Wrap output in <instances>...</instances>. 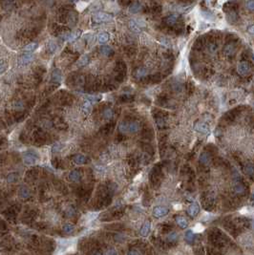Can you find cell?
Listing matches in <instances>:
<instances>
[{
	"instance_id": "30bf717a",
	"label": "cell",
	"mask_w": 254,
	"mask_h": 255,
	"mask_svg": "<svg viewBox=\"0 0 254 255\" xmlns=\"http://www.w3.org/2000/svg\"><path fill=\"white\" fill-rule=\"evenodd\" d=\"M61 80H62V75H61V72L59 70H57V69L54 70L53 74H52V80L54 82H56V83H59V82L61 81Z\"/></svg>"
},
{
	"instance_id": "4dcf8cb0",
	"label": "cell",
	"mask_w": 254,
	"mask_h": 255,
	"mask_svg": "<svg viewBox=\"0 0 254 255\" xmlns=\"http://www.w3.org/2000/svg\"><path fill=\"white\" fill-rule=\"evenodd\" d=\"M127 126H128V122H122L119 123V132L123 133V134L128 133V128H127Z\"/></svg>"
},
{
	"instance_id": "f35d334b",
	"label": "cell",
	"mask_w": 254,
	"mask_h": 255,
	"mask_svg": "<svg viewBox=\"0 0 254 255\" xmlns=\"http://www.w3.org/2000/svg\"><path fill=\"white\" fill-rule=\"evenodd\" d=\"M246 8H248L249 11H253V9H254V1L253 0H248V1L246 2Z\"/></svg>"
},
{
	"instance_id": "9c48e42d",
	"label": "cell",
	"mask_w": 254,
	"mask_h": 255,
	"mask_svg": "<svg viewBox=\"0 0 254 255\" xmlns=\"http://www.w3.org/2000/svg\"><path fill=\"white\" fill-rule=\"evenodd\" d=\"M127 128H128V133H137L140 130V124L137 122H128Z\"/></svg>"
},
{
	"instance_id": "d4e9b609",
	"label": "cell",
	"mask_w": 254,
	"mask_h": 255,
	"mask_svg": "<svg viewBox=\"0 0 254 255\" xmlns=\"http://www.w3.org/2000/svg\"><path fill=\"white\" fill-rule=\"evenodd\" d=\"M77 21V16L75 13H71L69 15H68V23L70 24L71 26H75V23Z\"/></svg>"
},
{
	"instance_id": "5b68a950",
	"label": "cell",
	"mask_w": 254,
	"mask_h": 255,
	"mask_svg": "<svg viewBox=\"0 0 254 255\" xmlns=\"http://www.w3.org/2000/svg\"><path fill=\"white\" fill-rule=\"evenodd\" d=\"M199 212H200V206H199L197 203H193V204H191L188 206L187 213L190 217H193L194 218V217H196L198 215Z\"/></svg>"
},
{
	"instance_id": "bcb514c9",
	"label": "cell",
	"mask_w": 254,
	"mask_h": 255,
	"mask_svg": "<svg viewBox=\"0 0 254 255\" xmlns=\"http://www.w3.org/2000/svg\"><path fill=\"white\" fill-rule=\"evenodd\" d=\"M208 49H210L211 52H215L216 50H217V47H216L214 44H210V45H208Z\"/></svg>"
},
{
	"instance_id": "816d5d0a",
	"label": "cell",
	"mask_w": 254,
	"mask_h": 255,
	"mask_svg": "<svg viewBox=\"0 0 254 255\" xmlns=\"http://www.w3.org/2000/svg\"><path fill=\"white\" fill-rule=\"evenodd\" d=\"M71 1H75V0H71Z\"/></svg>"
},
{
	"instance_id": "ffe728a7",
	"label": "cell",
	"mask_w": 254,
	"mask_h": 255,
	"mask_svg": "<svg viewBox=\"0 0 254 255\" xmlns=\"http://www.w3.org/2000/svg\"><path fill=\"white\" fill-rule=\"evenodd\" d=\"M235 52H236V48L233 44H228V45H226L225 47V54H227V56H231V54H235Z\"/></svg>"
},
{
	"instance_id": "7a4b0ae2",
	"label": "cell",
	"mask_w": 254,
	"mask_h": 255,
	"mask_svg": "<svg viewBox=\"0 0 254 255\" xmlns=\"http://www.w3.org/2000/svg\"><path fill=\"white\" fill-rule=\"evenodd\" d=\"M37 156L33 152H27L24 154L23 156V161L24 163L26 164H29V165H33V164H36L37 163Z\"/></svg>"
},
{
	"instance_id": "1f68e13d",
	"label": "cell",
	"mask_w": 254,
	"mask_h": 255,
	"mask_svg": "<svg viewBox=\"0 0 254 255\" xmlns=\"http://www.w3.org/2000/svg\"><path fill=\"white\" fill-rule=\"evenodd\" d=\"M184 238L186 240V242L188 243H192L194 240V233L191 231V230H187L185 232V235H184Z\"/></svg>"
},
{
	"instance_id": "2e32d148",
	"label": "cell",
	"mask_w": 254,
	"mask_h": 255,
	"mask_svg": "<svg viewBox=\"0 0 254 255\" xmlns=\"http://www.w3.org/2000/svg\"><path fill=\"white\" fill-rule=\"evenodd\" d=\"M140 9H142V6H140V3H138V2L133 3V4H131L129 6V12L131 13H139L140 11Z\"/></svg>"
},
{
	"instance_id": "d6986e66",
	"label": "cell",
	"mask_w": 254,
	"mask_h": 255,
	"mask_svg": "<svg viewBox=\"0 0 254 255\" xmlns=\"http://www.w3.org/2000/svg\"><path fill=\"white\" fill-rule=\"evenodd\" d=\"M69 179H70L72 182H78V181H80V172L77 171V170H74V171L70 172Z\"/></svg>"
},
{
	"instance_id": "44dd1931",
	"label": "cell",
	"mask_w": 254,
	"mask_h": 255,
	"mask_svg": "<svg viewBox=\"0 0 254 255\" xmlns=\"http://www.w3.org/2000/svg\"><path fill=\"white\" fill-rule=\"evenodd\" d=\"M47 49H48V51H49L51 54L56 53V51L57 50V44L54 42V40H51V41H49V43H48Z\"/></svg>"
},
{
	"instance_id": "ba28073f",
	"label": "cell",
	"mask_w": 254,
	"mask_h": 255,
	"mask_svg": "<svg viewBox=\"0 0 254 255\" xmlns=\"http://www.w3.org/2000/svg\"><path fill=\"white\" fill-rule=\"evenodd\" d=\"M150 229H151L150 222H145L144 224H143V226H142V228H140V235H142V237H146V236H148V234L150 233Z\"/></svg>"
},
{
	"instance_id": "f546056e",
	"label": "cell",
	"mask_w": 254,
	"mask_h": 255,
	"mask_svg": "<svg viewBox=\"0 0 254 255\" xmlns=\"http://www.w3.org/2000/svg\"><path fill=\"white\" fill-rule=\"evenodd\" d=\"M102 99L101 95H92V96H87V101L90 102H98Z\"/></svg>"
},
{
	"instance_id": "ee69618b",
	"label": "cell",
	"mask_w": 254,
	"mask_h": 255,
	"mask_svg": "<svg viewBox=\"0 0 254 255\" xmlns=\"http://www.w3.org/2000/svg\"><path fill=\"white\" fill-rule=\"evenodd\" d=\"M75 209H74V207H69L68 208L67 210H66V214L68 215V216H72V215H74L75 214Z\"/></svg>"
},
{
	"instance_id": "d6a6232c",
	"label": "cell",
	"mask_w": 254,
	"mask_h": 255,
	"mask_svg": "<svg viewBox=\"0 0 254 255\" xmlns=\"http://www.w3.org/2000/svg\"><path fill=\"white\" fill-rule=\"evenodd\" d=\"M166 239H167V241L168 242H170V243H175L177 241V239H178V235H177V233H175V232H171V233H169L167 235V237H166Z\"/></svg>"
},
{
	"instance_id": "7dc6e473",
	"label": "cell",
	"mask_w": 254,
	"mask_h": 255,
	"mask_svg": "<svg viewBox=\"0 0 254 255\" xmlns=\"http://www.w3.org/2000/svg\"><path fill=\"white\" fill-rule=\"evenodd\" d=\"M127 255H140V254L137 250H130L129 252L127 253Z\"/></svg>"
},
{
	"instance_id": "f6af8a7d",
	"label": "cell",
	"mask_w": 254,
	"mask_h": 255,
	"mask_svg": "<svg viewBox=\"0 0 254 255\" xmlns=\"http://www.w3.org/2000/svg\"><path fill=\"white\" fill-rule=\"evenodd\" d=\"M105 255H118V253H117V251L115 249H108L106 251Z\"/></svg>"
},
{
	"instance_id": "e0dca14e",
	"label": "cell",
	"mask_w": 254,
	"mask_h": 255,
	"mask_svg": "<svg viewBox=\"0 0 254 255\" xmlns=\"http://www.w3.org/2000/svg\"><path fill=\"white\" fill-rule=\"evenodd\" d=\"M18 194H19L20 198L26 199V198H28L30 196V191H29V189L27 187H20V189L18 190Z\"/></svg>"
},
{
	"instance_id": "c3c4849f",
	"label": "cell",
	"mask_w": 254,
	"mask_h": 255,
	"mask_svg": "<svg viewBox=\"0 0 254 255\" xmlns=\"http://www.w3.org/2000/svg\"><path fill=\"white\" fill-rule=\"evenodd\" d=\"M160 42H162L163 44H164V45H167V47H169V42H168V41L165 39V38H163V39H162V41H160Z\"/></svg>"
},
{
	"instance_id": "681fc988",
	"label": "cell",
	"mask_w": 254,
	"mask_h": 255,
	"mask_svg": "<svg viewBox=\"0 0 254 255\" xmlns=\"http://www.w3.org/2000/svg\"><path fill=\"white\" fill-rule=\"evenodd\" d=\"M248 30H249V33L250 34H253V26H250Z\"/></svg>"
},
{
	"instance_id": "e575fe53",
	"label": "cell",
	"mask_w": 254,
	"mask_h": 255,
	"mask_svg": "<svg viewBox=\"0 0 254 255\" xmlns=\"http://www.w3.org/2000/svg\"><path fill=\"white\" fill-rule=\"evenodd\" d=\"M103 117L107 119H111L113 117V110L111 108H106L103 111Z\"/></svg>"
},
{
	"instance_id": "8d00e7d4",
	"label": "cell",
	"mask_w": 254,
	"mask_h": 255,
	"mask_svg": "<svg viewBox=\"0 0 254 255\" xmlns=\"http://www.w3.org/2000/svg\"><path fill=\"white\" fill-rule=\"evenodd\" d=\"M13 107H15V110H17V111H20V110H23L24 104H23V102L21 101H17L15 102V104H13Z\"/></svg>"
},
{
	"instance_id": "cb8c5ba5",
	"label": "cell",
	"mask_w": 254,
	"mask_h": 255,
	"mask_svg": "<svg viewBox=\"0 0 254 255\" xmlns=\"http://www.w3.org/2000/svg\"><path fill=\"white\" fill-rule=\"evenodd\" d=\"M37 47H38L37 43L33 42V43L28 44V45H26L25 48H24V51L28 52V53H33V52H35L37 49Z\"/></svg>"
},
{
	"instance_id": "60d3db41",
	"label": "cell",
	"mask_w": 254,
	"mask_h": 255,
	"mask_svg": "<svg viewBox=\"0 0 254 255\" xmlns=\"http://www.w3.org/2000/svg\"><path fill=\"white\" fill-rule=\"evenodd\" d=\"M246 172L248 175H252L253 174V166L251 164H248L246 167Z\"/></svg>"
},
{
	"instance_id": "f907efd6",
	"label": "cell",
	"mask_w": 254,
	"mask_h": 255,
	"mask_svg": "<svg viewBox=\"0 0 254 255\" xmlns=\"http://www.w3.org/2000/svg\"><path fill=\"white\" fill-rule=\"evenodd\" d=\"M92 255H102L100 252H95V253H93Z\"/></svg>"
},
{
	"instance_id": "ac0fdd59",
	"label": "cell",
	"mask_w": 254,
	"mask_h": 255,
	"mask_svg": "<svg viewBox=\"0 0 254 255\" xmlns=\"http://www.w3.org/2000/svg\"><path fill=\"white\" fill-rule=\"evenodd\" d=\"M147 75V70L145 68H138L135 72V77L137 78H144L145 75Z\"/></svg>"
},
{
	"instance_id": "4fadbf2b",
	"label": "cell",
	"mask_w": 254,
	"mask_h": 255,
	"mask_svg": "<svg viewBox=\"0 0 254 255\" xmlns=\"http://www.w3.org/2000/svg\"><path fill=\"white\" fill-rule=\"evenodd\" d=\"M99 52H100L103 56H106V57H108V56H110V54H112L113 53H114V51H113L111 47L106 46V45L100 46V48H99Z\"/></svg>"
},
{
	"instance_id": "836d02e7",
	"label": "cell",
	"mask_w": 254,
	"mask_h": 255,
	"mask_svg": "<svg viewBox=\"0 0 254 255\" xmlns=\"http://www.w3.org/2000/svg\"><path fill=\"white\" fill-rule=\"evenodd\" d=\"M234 191L236 193H238V194H242V193L245 192V187H244L243 184H241L240 182H238V184H235L234 187Z\"/></svg>"
},
{
	"instance_id": "8992f818",
	"label": "cell",
	"mask_w": 254,
	"mask_h": 255,
	"mask_svg": "<svg viewBox=\"0 0 254 255\" xmlns=\"http://www.w3.org/2000/svg\"><path fill=\"white\" fill-rule=\"evenodd\" d=\"M194 129L202 134H207L209 132V127L204 122H197L194 126Z\"/></svg>"
},
{
	"instance_id": "f1b7e54d",
	"label": "cell",
	"mask_w": 254,
	"mask_h": 255,
	"mask_svg": "<svg viewBox=\"0 0 254 255\" xmlns=\"http://www.w3.org/2000/svg\"><path fill=\"white\" fill-rule=\"evenodd\" d=\"M200 161H201V163L204 164V165L208 164V163H209V156H208V154L205 153V152L202 153L201 156H200Z\"/></svg>"
},
{
	"instance_id": "277c9868",
	"label": "cell",
	"mask_w": 254,
	"mask_h": 255,
	"mask_svg": "<svg viewBox=\"0 0 254 255\" xmlns=\"http://www.w3.org/2000/svg\"><path fill=\"white\" fill-rule=\"evenodd\" d=\"M169 210L168 208L164 207V206H156L153 209V215L156 217V218H160V217H163L168 214Z\"/></svg>"
},
{
	"instance_id": "603a6c76",
	"label": "cell",
	"mask_w": 254,
	"mask_h": 255,
	"mask_svg": "<svg viewBox=\"0 0 254 255\" xmlns=\"http://www.w3.org/2000/svg\"><path fill=\"white\" fill-rule=\"evenodd\" d=\"M80 34H81L80 31H77V32H75V33H71V32H70L69 36H68L67 40H68V41H70V42H73V41L77 40V39L78 38V37H80Z\"/></svg>"
},
{
	"instance_id": "7402d4cb",
	"label": "cell",
	"mask_w": 254,
	"mask_h": 255,
	"mask_svg": "<svg viewBox=\"0 0 254 255\" xmlns=\"http://www.w3.org/2000/svg\"><path fill=\"white\" fill-rule=\"evenodd\" d=\"M176 222H177L178 225H179V226L181 227V228H185V227L187 226V221L184 218V217L178 216L176 218Z\"/></svg>"
},
{
	"instance_id": "6da1fadb",
	"label": "cell",
	"mask_w": 254,
	"mask_h": 255,
	"mask_svg": "<svg viewBox=\"0 0 254 255\" xmlns=\"http://www.w3.org/2000/svg\"><path fill=\"white\" fill-rule=\"evenodd\" d=\"M113 19V16L110 15L109 13H96L93 15V21L95 23H104V22H109Z\"/></svg>"
},
{
	"instance_id": "5bb4252c",
	"label": "cell",
	"mask_w": 254,
	"mask_h": 255,
	"mask_svg": "<svg viewBox=\"0 0 254 255\" xmlns=\"http://www.w3.org/2000/svg\"><path fill=\"white\" fill-rule=\"evenodd\" d=\"M109 38H110V34L108 33H105V32L100 33L98 36V41L100 44H103L105 42H107V41L109 40Z\"/></svg>"
},
{
	"instance_id": "484cf974",
	"label": "cell",
	"mask_w": 254,
	"mask_h": 255,
	"mask_svg": "<svg viewBox=\"0 0 254 255\" xmlns=\"http://www.w3.org/2000/svg\"><path fill=\"white\" fill-rule=\"evenodd\" d=\"M88 62H89V56H83L80 58V60L77 61V65L78 67H83L85 65H87Z\"/></svg>"
},
{
	"instance_id": "52a82bcc",
	"label": "cell",
	"mask_w": 254,
	"mask_h": 255,
	"mask_svg": "<svg viewBox=\"0 0 254 255\" xmlns=\"http://www.w3.org/2000/svg\"><path fill=\"white\" fill-rule=\"evenodd\" d=\"M33 59V54H31V53L25 54H23V56L21 57V58H20L19 63H20V65L25 66V65L29 64Z\"/></svg>"
},
{
	"instance_id": "7c38bea8",
	"label": "cell",
	"mask_w": 254,
	"mask_h": 255,
	"mask_svg": "<svg viewBox=\"0 0 254 255\" xmlns=\"http://www.w3.org/2000/svg\"><path fill=\"white\" fill-rule=\"evenodd\" d=\"M177 20H178L177 15H168L165 19H164V21H165V23L167 24V25L174 26L175 24L177 23Z\"/></svg>"
},
{
	"instance_id": "83f0119b",
	"label": "cell",
	"mask_w": 254,
	"mask_h": 255,
	"mask_svg": "<svg viewBox=\"0 0 254 255\" xmlns=\"http://www.w3.org/2000/svg\"><path fill=\"white\" fill-rule=\"evenodd\" d=\"M74 161L77 164H83L86 161V159H85L83 155H75L74 158Z\"/></svg>"
},
{
	"instance_id": "d590c367",
	"label": "cell",
	"mask_w": 254,
	"mask_h": 255,
	"mask_svg": "<svg viewBox=\"0 0 254 255\" xmlns=\"http://www.w3.org/2000/svg\"><path fill=\"white\" fill-rule=\"evenodd\" d=\"M74 230V226L72 224H65L63 226V231L66 233H71Z\"/></svg>"
},
{
	"instance_id": "9a60e30c",
	"label": "cell",
	"mask_w": 254,
	"mask_h": 255,
	"mask_svg": "<svg viewBox=\"0 0 254 255\" xmlns=\"http://www.w3.org/2000/svg\"><path fill=\"white\" fill-rule=\"evenodd\" d=\"M81 109H82V112H83L85 115H89L92 111V103L90 101H86L82 104Z\"/></svg>"
},
{
	"instance_id": "4316f807",
	"label": "cell",
	"mask_w": 254,
	"mask_h": 255,
	"mask_svg": "<svg viewBox=\"0 0 254 255\" xmlns=\"http://www.w3.org/2000/svg\"><path fill=\"white\" fill-rule=\"evenodd\" d=\"M226 19H227L228 22L233 23L237 20V13L234 11H230L227 13V15H226Z\"/></svg>"
},
{
	"instance_id": "3957f363",
	"label": "cell",
	"mask_w": 254,
	"mask_h": 255,
	"mask_svg": "<svg viewBox=\"0 0 254 255\" xmlns=\"http://www.w3.org/2000/svg\"><path fill=\"white\" fill-rule=\"evenodd\" d=\"M250 71V66L248 62L246 61H243V62H240L237 66V73L240 75H246L249 73Z\"/></svg>"
},
{
	"instance_id": "b9f144b4",
	"label": "cell",
	"mask_w": 254,
	"mask_h": 255,
	"mask_svg": "<svg viewBox=\"0 0 254 255\" xmlns=\"http://www.w3.org/2000/svg\"><path fill=\"white\" fill-rule=\"evenodd\" d=\"M60 149H61V144L60 143H54L53 145V148H52L53 152H54V153L60 151Z\"/></svg>"
},
{
	"instance_id": "8fae6325",
	"label": "cell",
	"mask_w": 254,
	"mask_h": 255,
	"mask_svg": "<svg viewBox=\"0 0 254 255\" xmlns=\"http://www.w3.org/2000/svg\"><path fill=\"white\" fill-rule=\"evenodd\" d=\"M128 26H129V29L131 31H133L134 33H140V31H142V28H140L138 24H137V22L135 21V19L130 20Z\"/></svg>"
},
{
	"instance_id": "74e56055",
	"label": "cell",
	"mask_w": 254,
	"mask_h": 255,
	"mask_svg": "<svg viewBox=\"0 0 254 255\" xmlns=\"http://www.w3.org/2000/svg\"><path fill=\"white\" fill-rule=\"evenodd\" d=\"M17 180V175H15V173H12V174H9L8 177H7V181L9 182H13Z\"/></svg>"
},
{
	"instance_id": "7bdbcfd3",
	"label": "cell",
	"mask_w": 254,
	"mask_h": 255,
	"mask_svg": "<svg viewBox=\"0 0 254 255\" xmlns=\"http://www.w3.org/2000/svg\"><path fill=\"white\" fill-rule=\"evenodd\" d=\"M135 21L137 22V24L140 27V28H143V27H145V22L143 21V20H140V19H135Z\"/></svg>"
},
{
	"instance_id": "ab89813d",
	"label": "cell",
	"mask_w": 254,
	"mask_h": 255,
	"mask_svg": "<svg viewBox=\"0 0 254 255\" xmlns=\"http://www.w3.org/2000/svg\"><path fill=\"white\" fill-rule=\"evenodd\" d=\"M7 67H8V64H7V62H4V61H0V73H3Z\"/></svg>"
}]
</instances>
